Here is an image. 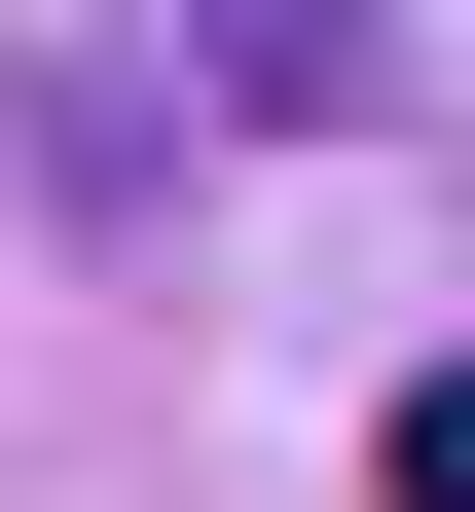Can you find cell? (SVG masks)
Returning a JSON list of instances; mask_svg holds the SVG:
<instances>
[{
  "mask_svg": "<svg viewBox=\"0 0 475 512\" xmlns=\"http://www.w3.org/2000/svg\"><path fill=\"white\" fill-rule=\"evenodd\" d=\"M0 147H37V220H183V37H0Z\"/></svg>",
  "mask_w": 475,
  "mask_h": 512,
  "instance_id": "cell-1",
  "label": "cell"
},
{
  "mask_svg": "<svg viewBox=\"0 0 475 512\" xmlns=\"http://www.w3.org/2000/svg\"><path fill=\"white\" fill-rule=\"evenodd\" d=\"M402 512H475V366H402Z\"/></svg>",
  "mask_w": 475,
  "mask_h": 512,
  "instance_id": "cell-2",
  "label": "cell"
}]
</instances>
